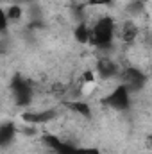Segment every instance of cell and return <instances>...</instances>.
I'll use <instances>...</instances> for the list:
<instances>
[{
  "mask_svg": "<svg viewBox=\"0 0 152 154\" xmlns=\"http://www.w3.org/2000/svg\"><path fill=\"white\" fill-rule=\"evenodd\" d=\"M93 31V45L100 48H109L116 36V23L111 16H100L91 25Z\"/></svg>",
  "mask_w": 152,
  "mask_h": 154,
  "instance_id": "6da1fadb",
  "label": "cell"
},
{
  "mask_svg": "<svg viewBox=\"0 0 152 154\" xmlns=\"http://www.w3.org/2000/svg\"><path fill=\"white\" fill-rule=\"evenodd\" d=\"M102 102L106 106L113 108L114 111H123L131 104V91L127 90L125 84H118V86H114L113 90L102 99Z\"/></svg>",
  "mask_w": 152,
  "mask_h": 154,
  "instance_id": "7a4b0ae2",
  "label": "cell"
},
{
  "mask_svg": "<svg viewBox=\"0 0 152 154\" xmlns=\"http://www.w3.org/2000/svg\"><path fill=\"white\" fill-rule=\"evenodd\" d=\"M122 84L127 86L129 91H138L143 84H145V75L138 70V68H127L123 72V77H122Z\"/></svg>",
  "mask_w": 152,
  "mask_h": 154,
  "instance_id": "3957f363",
  "label": "cell"
},
{
  "mask_svg": "<svg viewBox=\"0 0 152 154\" xmlns=\"http://www.w3.org/2000/svg\"><path fill=\"white\" fill-rule=\"evenodd\" d=\"M97 74L100 79H113L116 74H118V68H116V63L111 61V59H99L97 61Z\"/></svg>",
  "mask_w": 152,
  "mask_h": 154,
  "instance_id": "277c9868",
  "label": "cell"
},
{
  "mask_svg": "<svg viewBox=\"0 0 152 154\" xmlns=\"http://www.w3.org/2000/svg\"><path fill=\"white\" fill-rule=\"evenodd\" d=\"M74 38L77 43L81 45H88V43H93V31H91V25H88L86 22H81L74 29Z\"/></svg>",
  "mask_w": 152,
  "mask_h": 154,
  "instance_id": "5b68a950",
  "label": "cell"
},
{
  "mask_svg": "<svg viewBox=\"0 0 152 154\" xmlns=\"http://www.w3.org/2000/svg\"><path fill=\"white\" fill-rule=\"evenodd\" d=\"M56 111L54 109H43V111H31V113H25L23 120L25 122H31V124H41V122H48V120H54Z\"/></svg>",
  "mask_w": 152,
  "mask_h": 154,
  "instance_id": "8992f818",
  "label": "cell"
},
{
  "mask_svg": "<svg viewBox=\"0 0 152 154\" xmlns=\"http://www.w3.org/2000/svg\"><path fill=\"white\" fill-rule=\"evenodd\" d=\"M14 133H16V129L11 122L2 124V127H0V143H2V147H7L14 140Z\"/></svg>",
  "mask_w": 152,
  "mask_h": 154,
  "instance_id": "52a82bcc",
  "label": "cell"
},
{
  "mask_svg": "<svg viewBox=\"0 0 152 154\" xmlns=\"http://www.w3.org/2000/svg\"><path fill=\"white\" fill-rule=\"evenodd\" d=\"M136 36H138V29H136V25H134L132 22L123 23V27H122V31H120V38L125 39V41H132Z\"/></svg>",
  "mask_w": 152,
  "mask_h": 154,
  "instance_id": "ba28073f",
  "label": "cell"
},
{
  "mask_svg": "<svg viewBox=\"0 0 152 154\" xmlns=\"http://www.w3.org/2000/svg\"><path fill=\"white\" fill-rule=\"evenodd\" d=\"M4 13H5V16H7V20H9V22H18V20L22 18V14H23L22 7H20L18 4H11Z\"/></svg>",
  "mask_w": 152,
  "mask_h": 154,
  "instance_id": "9c48e42d",
  "label": "cell"
},
{
  "mask_svg": "<svg viewBox=\"0 0 152 154\" xmlns=\"http://www.w3.org/2000/svg\"><path fill=\"white\" fill-rule=\"evenodd\" d=\"M70 108H72V111H75L77 115H81L82 118H90V116H91L90 106L84 104V102H77V100H74V102L70 104Z\"/></svg>",
  "mask_w": 152,
  "mask_h": 154,
  "instance_id": "30bf717a",
  "label": "cell"
},
{
  "mask_svg": "<svg viewBox=\"0 0 152 154\" xmlns=\"http://www.w3.org/2000/svg\"><path fill=\"white\" fill-rule=\"evenodd\" d=\"M86 4L93 7H106V5H111L113 0H86Z\"/></svg>",
  "mask_w": 152,
  "mask_h": 154,
  "instance_id": "8fae6325",
  "label": "cell"
},
{
  "mask_svg": "<svg viewBox=\"0 0 152 154\" xmlns=\"http://www.w3.org/2000/svg\"><path fill=\"white\" fill-rule=\"evenodd\" d=\"M77 154H102L97 147H77Z\"/></svg>",
  "mask_w": 152,
  "mask_h": 154,
  "instance_id": "7c38bea8",
  "label": "cell"
},
{
  "mask_svg": "<svg viewBox=\"0 0 152 154\" xmlns=\"http://www.w3.org/2000/svg\"><path fill=\"white\" fill-rule=\"evenodd\" d=\"M149 142H150V147H152V134H150V138H149Z\"/></svg>",
  "mask_w": 152,
  "mask_h": 154,
  "instance_id": "4fadbf2b",
  "label": "cell"
}]
</instances>
